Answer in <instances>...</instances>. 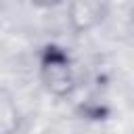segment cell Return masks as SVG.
Instances as JSON below:
<instances>
[{
    "mask_svg": "<svg viewBox=\"0 0 134 134\" xmlns=\"http://www.w3.org/2000/svg\"><path fill=\"white\" fill-rule=\"evenodd\" d=\"M38 77L44 90L54 98H69L80 86V73L73 54L57 44L48 42L38 50Z\"/></svg>",
    "mask_w": 134,
    "mask_h": 134,
    "instance_id": "obj_1",
    "label": "cell"
},
{
    "mask_svg": "<svg viewBox=\"0 0 134 134\" xmlns=\"http://www.w3.org/2000/svg\"><path fill=\"white\" fill-rule=\"evenodd\" d=\"M65 4L67 25L77 36L96 29L111 8V0H67Z\"/></svg>",
    "mask_w": 134,
    "mask_h": 134,
    "instance_id": "obj_2",
    "label": "cell"
},
{
    "mask_svg": "<svg viewBox=\"0 0 134 134\" xmlns=\"http://www.w3.org/2000/svg\"><path fill=\"white\" fill-rule=\"evenodd\" d=\"M34 6H38V8H54V6H59V4H63V2H67V0H29Z\"/></svg>",
    "mask_w": 134,
    "mask_h": 134,
    "instance_id": "obj_3",
    "label": "cell"
}]
</instances>
